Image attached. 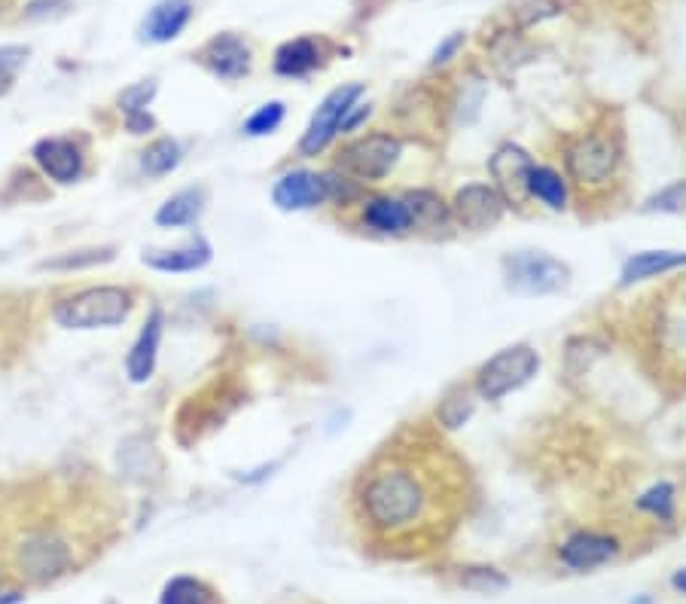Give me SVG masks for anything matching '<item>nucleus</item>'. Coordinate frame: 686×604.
Returning a JSON list of instances; mask_svg holds the SVG:
<instances>
[{"label": "nucleus", "instance_id": "obj_1", "mask_svg": "<svg viewBox=\"0 0 686 604\" xmlns=\"http://www.w3.org/2000/svg\"><path fill=\"white\" fill-rule=\"evenodd\" d=\"M357 507L372 534L391 543L416 541L440 513V482L436 474H428L424 464L394 455L364 477Z\"/></svg>", "mask_w": 686, "mask_h": 604}, {"label": "nucleus", "instance_id": "obj_2", "mask_svg": "<svg viewBox=\"0 0 686 604\" xmlns=\"http://www.w3.org/2000/svg\"><path fill=\"white\" fill-rule=\"evenodd\" d=\"M625 150L620 141V131L610 128H592L580 131L571 141L564 143V177L571 180V187L580 192H607L623 168Z\"/></svg>", "mask_w": 686, "mask_h": 604}, {"label": "nucleus", "instance_id": "obj_3", "mask_svg": "<svg viewBox=\"0 0 686 604\" xmlns=\"http://www.w3.org/2000/svg\"><path fill=\"white\" fill-rule=\"evenodd\" d=\"M500 278L507 293L519 300H541V297H556L571 285V266L549 251L525 248V251H510L500 260Z\"/></svg>", "mask_w": 686, "mask_h": 604}, {"label": "nucleus", "instance_id": "obj_4", "mask_svg": "<svg viewBox=\"0 0 686 604\" xmlns=\"http://www.w3.org/2000/svg\"><path fill=\"white\" fill-rule=\"evenodd\" d=\"M541 351L528 342H516L507 345L497 354H492L488 361H482L473 373V394L485 403H500L504 398H510L512 391L525 388L537 373H541Z\"/></svg>", "mask_w": 686, "mask_h": 604}, {"label": "nucleus", "instance_id": "obj_5", "mask_svg": "<svg viewBox=\"0 0 686 604\" xmlns=\"http://www.w3.org/2000/svg\"><path fill=\"white\" fill-rule=\"evenodd\" d=\"M399 160H403V138L397 131H367L342 143L333 168L357 180L360 187H372L394 175Z\"/></svg>", "mask_w": 686, "mask_h": 604}, {"label": "nucleus", "instance_id": "obj_6", "mask_svg": "<svg viewBox=\"0 0 686 604\" xmlns=\"http://www.w3.org/2000/svg\"><path fill=\"white\" fill-rule=\"evenodd\" d=\"M131 315V293L123 287H89L55 305V320L71 330L116 327Z\"/></svg>", "mask_w": 686, "mask_h": 604}, {"label": "nucleus", "instance_id": "obj_7", "mask_svg": "<svg viewBox=\"0 0 686 604\" xmlns=\"http://www.w3.org/2000/svg\"><path fill=\"white\" fill-rule=\"evenodd\" d=\"M364 96H367V86H364V83L335 86L333 92L320 101L318 111L312 113L303 138H300V153H303V156H318V153H323V150L339 138V128L345 123V116H348V111H352L354 104Z\"/></svg>", "mask_w": 686, "mask_h": 604}, {"label": "nucleus", "instance_id": "obj_8", "mask_svg": "<svg viewBox=\"0 0 686 604\" xmlns=\"http://www.w3.org/2000/svg\"><path fill=\"white\" fill-rule=\"evenodd\" d=\"M448 207H452V221H455V229L461 232H488L495 229L497 223L507 217V202L500 199V192L492 187V180H473V184H463L455 190V196L448 199Z\"/></svg>", "mask_w": 686, "mask_h": 604}, {"label": "nucleus", "instance_id": "obj_9", "mask_svg": "<svg viewBox=\"0 0 686 604\" xmlns=\"http://www.w3.org/2000/svg\"><path fill=\"white\" fill-rule=\"evenodd\" d=\"M534 165H537V160L531 156V150H525L522 143L516 141H504L488 156L492 187L500 192L507 207H525L531 202L528 199V175H531Z\"/></svg>", "mask_w": 686, "mask_h": 604}, {"label": "nucleus", "instance_id": "obj_10", "mask_svg": "<svg viewBox=\"0 0 686 604\" xmlns=\"http://www.w3.org/2000/svg\"><path fill=\"white\" fill-rule=\"evenodd\" d=\"M620 556H623V541L610 531H598V528H576L559 543V562L576 574L605 568Z\"/></svg>", "mask_w": 686, "mask_h": 604}, {"label": "nucleus", "instance_id": "obj_11", "mask_svg": "<svg viewBox=\"0 0 686 604\" xmlns=\"http://www.w3.org/2000/svg\"><path fill=\"white\" fill-rule=\"evenodd\" d=\"M357 223L379 239L412 236V217L399 192H364V199L357 202Z\"/></svg>", "mask_w": 686, "mask_h": 604}, {"label": "nucleus", "instance_id": "obj_12", "mask_svg": "<svg viewBox=\"0 0 686 604\" xmlns=\"http://www.w3.org/2000/svg\"><path fill=\"white\" fill-rule=\"evenodd\" d=\"M271 202L278 211H312L330 202V180L327 172H312V168H290L275 180L271 187Z\"/></svg>", "mask_w": 686, "mask_h": 604}, {"label": "nucleus", "instance_id": "obj_13", "mask_svg": "<svg viewBox=\"0 0 686 604\" xmlns=\"http://www.w3.org/2000/svg\"><path fill=\"white\" fill-rule=\"evenodd\" d=\"M18 568L34 583H49L71 568V550L62 538H55L49 531H37L18 546Z\"/></svg>", "mask_w": 686, "mask_h": 604}, {"label": "nucleus", "instance_id": "obj_14", "mask_svg": "<svg viewBox=\"0 0 686 604\" xmlns=\"http://www.w3.org/2000/svg\"><path fill=\"white\" fill-rule=\"evenodd\" d=\"M403 202L409 207L412 217V236H424V239H446L455 229L452 221V207L443 192L431 190V187H412L403 190Z\"/></svg>", "mask_w": 686, "mask_h": 604}, {"label": "nucleus", "instance_id": "obj_15", "mask_svg": "<svg viewBox=\"0 0 686 604\" xmlns=\"http://www.w3.org/2000/svg\"><path fill=\"white\" fill-rule=\"evenodd\" d=\"M195 59L205 64L214 77H220V80H241V77L251 74L254 52H251V43L244 37L226 32L211 37L208 43L199 49Z\"/></svg>", "mask_w": 686, "mask_h": 604}, {"label": "nucleus", "instance_id": "obj_16", "mask_svg": "<svg viewBox=\"0 0 686 604\" xmlns=\"http://www.w3.org/2000/svg\"><path fill=\"white\" fill-rule=\"evenodd\" d=\"M686 269L684 251H669V248H650V251H635L625 256L623 269H620V287H638L653 278H665L671 272Z\"/></svg>", "mask_w": 686, "mask_h": 604}, {"label": "nucleus", "instance_id": "obj_17", "mask_svg": "<svg viewBox=\"0 0 686 604\" xmlns=\"http://www.w3.org/2000/svg\"><path fill=\"white\" fill-rule=\"evenodd\" d=\"M34 160L55 184H74L82 175L80 147L67 138H43L34 147Z\"/></svg>", "mask_w": 686, "mask_h": 604}, {"label": "nucleus", "instance_id": "obj_18", "mask_svg": "<svg viewBox=\"0 0 686 604\" xmlns=\"http://www.w3.org/2000/svg\"><path fill=\"white\" fill-rule=\"evenodd\" d=\"M323 59H327L323 40H318V37H296V40H288L284 47H278L271 67H275L278 77L300 80V77H308L312 71H318Z\"/></svg>", "mask_w": 686, "mask_h": 604}, {"label": "nucleus", "instance_id": "obj_19", "mask_svg": "<svg viewBox=\"0 0 686 604\" xmlns=\"http://www.w3.org/2000/svg\"><path fill=\"white\" fill-rule=\"evenodd\" d=\"M528 199L543 205L546 211L561 214V211L571 207V180L556 165L537 162L528 175Z\"/></svg>", "mask_w": 686, "mask_h": 604}, {"label": "nucleus", "instance_id": "obj_20", "mask_svg": "<svg viewBox=\"0 0 686 604\" xmlns=\"http://www.w3.org/2000/svg\"><path fill=\"white\" fill-rule=\"evenodd\" d=\"M192 3L190 0H160L141 25V37L150 43H168L180 37V32L190 25Z\"/></svg>", "mask_w": 686, "mask_h": 604}, {"label": "nucleus", "instance_id": "obj_21", "mask_svg": "<svg viewBox=\"0 0 686 604\" xmlns=\"http://www.w3.org/2000/svg\"><path fill=\"white\" fill-rule=\"evenodd\" d=\"M162 312L156 309L150 318H147L144 330L138 334V342L131 345L126 357V373L128 379L135 385H144L150 376H153V369H156V357H160V342H162Z\"/></svg>", "mask_w": 686, "mask_h": 604}, {"label": "nucleus", "instance_id": "obj_22", "mask_svg": "<svg viewBox=\"0 0 686 604\" xmlns=\"http://www.w3.org/2000/svg\"><path fill=\"white\" fill-rule=\"evenodd\" d=\"M214 256V248L205 236H192L183 248H175V251H147L144 263L150 269L156 272H199L205 269Z\"/></svg>", "mask_w": 686, "mask_h": 604}, {"label": "nucleus", "instance_id": "obj_23", "mask_svg": "<svg viewBox=\"0 0 686 604\" xmlns=\"http://www.w3.org/2000/svg\"><path fill=\"white\" fill-rule=\"evenodd\" d=\"M205 211V190H180L156 211V226L162 229H183L202 217Z\"/></svg>", "mask_w": 686, "mask_h": 604}, {"label": "nucleus", "instance_id": "obj_24", "mask_svg": "<svg viewBox=\"0 0 686 604\" xmlns=\"http://www.w3.org/2000/svg\"><path fill=\"white\" fill-rule=\"evenodd\" d=\"M635 509L653 516L659 523H674V516H677V489H674V482L671 479H659L650 489H644L635 498Z\"/></svg>", "mask_w": 686, "mask_h": 604}, {"label": "nucleus", "instance_id": "obj_25", "mask_svg": "<svg viewBox=\"0 0 686 604\" xmlns=\"http://www.w3.org/2000/svg\"><path fill=\"white\" fill-rule=\"evenodd\" d=\"M477 400L479 398L473 394L470 385L467 388H452L446 398L440 400V406H436V421L446 430L463 428L477 413Z\"/></svg>", "mask_w": 686, "mask_h": 604}, {"label": "nucleus", "instance_id": "obj_26", "mask_svg": "<svg viewBox=\"0 0 686 604\" xmlns=\"http://www.w3.org/2000/svg\"><path fill=\"white\" fill-rule=\"evenodd\" d=\"M180 162H183V150H180V143L175 138H160V141H153L141 153V168L150 177L172 175Z\"/></svg>", "mask_w": 686, "mask_h": 604}, {"label": "nucleus", "instance_id": "obj_27", "mask_svg": "<svg viewBox=\"0 0 686 604\" xmlns=\"http://www.w3.org/2000/svg\"><path fill=\"white\" fill-rule=\"evenodd\" d=\"M160 604H214V589L195 577H175L162 589Z\"/></svg>", "mask_w": 686, "mask_h": 604}, {"label": "nucleus", "instance_id": "obj_28", "mask_svg": "<svg viewBox=\"0 0 686 604\" xmlns=\"http://www.w3.org/2000/svg\"><path fill=\"white\" fill-rule=\"evenodd\" d=\"M561 0H507V13L519 28H534L546 18L561 16Z\"/></svg>", "mask_w": 686, "mask_h": 604}, {"label": "nucleus", "instance_id": "obj_29", "mask_svg": "<svg viewBox=\"0 0 686 604\" xmlns=\"http://www.w3.org/2000/svg\"><path fill=\"white\" fill-rule=\"evenodd\" d=\"M458 583L470 592H479V595H497V592L510 587V577L497 571V568H488V565H473V568H461Z\"/></svg>", "mask_w": 686, "mask_h": 604}, {"label": "nucleus", "instance_id": "obj_30", "mask_svg": "<svg viewBox=\"0 0 686 604\" xmlns=\"http://www.w3.org/2000/svg\"><path fill=\"white\" fill-rule=\"evenodd\" d=\"M686 211V180H671L662 190L640 202V214H684Z\"/></svg>", "mask_w": 686, "mask_h": 604}, {"label": "nucleus", "instance_id": "obj_31", "mask_svg": "<svg viewBox=\"0 0 686 604\" xmlns=\"http://www.w3.org/2000/svg\"><path fill=\"white\" fill-rule=\"evenodd\" d=\"M284 116H288L284 101H269V104L256 108V111L244 119L241 131H244L247 138H266L271 131H278V126L284 123Z\"/></svg>", "mask_w": 686, "mask_h": 604}, {"label": "nucleus", "instance_id": "obj_32", "mask_svg": "<svg viewBox=\"0 0 686 604\" xmlns=\"http://www.w3.org/2000/svg\"><path fill=\"white\" fill-rule=\"evenodd\" d=\"M107 260H113L111 248H104V251H77V254H62V256H52V260H43V263H40V269H52V272L89 269V266H96V263H107Z\"/></svg>", "mask_w": 686, "mask_h": 604}, {"label": "nucleus", "instance_id": "obj_33", "mask_svg": "<svg viewBox=\"0 0 686 604\" xmlns=\"http://www.w3.org/2000/svg\"><path fill=\"white\" fill-rule=\"evenodd\" d=\"M153 96H156V83H138V86H131V89H126L119 96V104H123L126 116H131V113H147V104L153 101Z\"/></svg>", "mask_w": 686, "mask_h": 604}, {"label": "nucleus", "instance_id": "obj_34", "mask_svg": "<svg viewBox=\"0 0 686 604\" xmlns=\"http://www.w3.org/2000/svg\"><path fill=\"white\" fill-rule=\"evenodd\" d=\"M463 40H467V34H463V32H452V34H448L446 40H443V43H440V47H436L431 52V67H443V64L452 62V59H455V55L461 52Z\"/></svg>", "mask_w": 686, "mask_h": 604}, {"label": "nucleus", "instance_id": "obj_35", "mask_svg": "<svg viewBox=\"0 0 686 604\" xmlns=\"http://www.w3.org/2000/svg\"><path fill=\"white\" fill-rule=\"evenodd\" d=\"M369 113H372V108H369V104H364V101H357L352 111H348V116H345L342 128H339V138H348V135H354L357 128L367 123Z\"/></svg>", "mask_w": 686, "mask_h": 604}, {"label": "nucleus", "instance_id": "obj_36", "mask_svg": "<svg viewBox=\"0 0 686 604\" xmlns=\"http://www.w3.org/2000/svg\"><path fill=\"white\" fill-rule=\"evenodd\" d=\"M67 10V0H34V3H28V10H25V16L28 18H43L49 16L52 10Z\"/></svg>", "mask_w": 686, "mask_h": 604}, {"label": "nucleus", "instance_id": "obj_37", "mask_svg": "<svg viewBox=\"0 0 686 604\" xmlns=\"http://www.w3.org/2000/svg\"><path fill=\"white\" fill-rule=\"evenodd\" d=\"M671 589L677 595H686V568H677V571L671 574Z\"/></svg>", "mask_w": 686, "mask_h": 604}, {"label": "nucleus", "instance_id": "obj_38", "mask_svg": "<svg viewBox=\"0 0 686 604\" xmlns=\"http://www.w3.org/2000/svg\"><path fill=\"white\" fill-rule=\"evenodd\" d=\"M13 64H18V62H7V59H0V89H3V83L10 80V71H13Z\"/></svg>", "mask_w": 686, "mask_h": 604}]
</instances>
